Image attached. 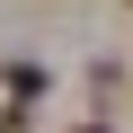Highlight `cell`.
<instances>
[{
    "label": "cell",
    "instance_id": "obj_1",
    "mask_svg": "<svg viewBox=\"0 0 133 133\" xmlns=\"http://www.w3.org/2000/svg\"><path fill=\"white\" fill-rule=\"evenodd\" d=\"M80 133H107V124H80Z\"/></svg>",
    "mask_w": 133,
    "mask_h": 133
}]
</instances>
